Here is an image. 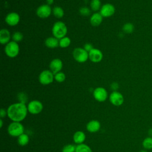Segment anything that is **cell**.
<instances>
[{"label": "cell", "instance_id": "obj_8", "mask_svg": "<svg viewBox=\"0 0 152 152\" xmlns=\"http://www.w3.org/2000/svg\"><path fill=\"white\" fill-rule=\"evenodd\" d=\"M36 15L40 18H47L52 13L51 7L48 4H42L37 7L36 11Z\"/></svg>", "mask_w": 152, "mask_h": 152}, {"label": "cell", "instance_id": "obj_31", "mask_svg": "<svg viewBox=\"0 0 152 152\" xmlns=\"http://www.w3.org/2000/svg\"><path fill=\"white\" fill-rule=\"evenodd\" d=\"M17 98L19 101L18 102H21V103H23L24 104L26 103V102H27V100H28L27 95L24 92L19 93L17 95Z\"/></svg>", "mask_w": 152, "mask_h": 152}, {"label": "cell", "instance_id": "obj_11", "mask_svg": "<svg viewBox=\"0 0 152 152\" xmlns=\"http://www.w3.org/2000/svg\"><path fill=\"white\" fill-rule=\"evenodd\" d=\"M99 12L103 18H108L112 16L115 14V7L111 4L106 3L102 6Z\"/></svg>", "mask_w": 152, "mask_h": 152}, {"label": "cell", "instance_id": "obj_5", "mask_svg": "<svg viewBox=\"0 0 152 152\" xmlns=\"http://www.w3.org/2000/svg\"><path fill=\"white\" fill-rule=\"evenodd\" d=\"M72 56L75 61L84 63L88 59V52L83 48H77L73 50Z\"/></svg>", "mask_w": 152, "mask_h": 152}, {"label": "cell", "instance_id": "obj_24", "mask_svg": "<svg viewBox=\"0 0 152 152\" xmlns=\"http://www.w3.org/2000/svg\"><path fill=\"white\" fill-rule=\"evenodd\" d=\"M75 152H92V150L88 145L83 143L76 146Z\"/></svg>", "mask_w": 152, "mask_h": 152}, {"label": "cell", "instance_id": "obj_13", "mask_svg": "<svg viewBox=\"0 0 152 152\" xmlns=\"http://www.w3.org/2000/svg\"><path fill=\"white\" fill-rule=\"evenodd\" d=\"M103 57V55L102 52L97 49V48H93L88 52V59L94 63H98L100 62Z\"/></svg>", "mask_w": 152, "mask_h": 152}, {"label": "cell", "instance_id": "obj_19", "mask_svg": "<svg viewBox=\"0 0 152 152\" xmlns=\"http://www.w3.org/2000/svg\"><path fill=\"white\" fill-rule=\"evenodd\" d=\"M45 45L46 47L54 49L59 46V39L55 37H49L45 40Z\"/></svg>", "mask_w": 152, "mask_h": 152}, {"label": "cell", "instance_id": "obj_34", "mask_svg": "<svg viewBox=\"0 0 152 152\" xmlns=\"http://www.w3.org/2000/svg\"><path fill=\"white\" fill-rule=\"evenodd\" d=\"M7 116V110H5L4 108H2L0 110V117L1 118H3Z\"/></svg>", "mask_w": 152, "mask_h": 152}, {"label": "cell", "instance_id": "obj_35", "mask_svg": "<svg viewBox=\"0 0 152 152\" xmlns=\"http://www.w3.org/2000/svg\"><path fill=\"white\" fill-rule=\"evenodd\" d=\"M46 4L50 6L52 4H53L54 0H46Z\"/></svg>", "mask_w": 152, "mask_h": 152}, {"label": "cell", "instance_id": "obj_12", "mask_svg": "<svg viewBox=\"0 0 152 152\" xmlns=\"http://www.w3.org/2000/svg\"><path fill=\"white\" fill-rule=\"evenodd\" d=\"M5 23L10 26H17L20 21V15L16 12H9L5 17Z\"/></svg>", "mask_w": 152, "mask_h": 152}, {"label": "cell", "instance_id": "obj_17", "mask_svg": "<svg viewBox=\"0 0 152 152\" xmlns=\"http://www.w3.org/2000/svg\"><path fill=\"white\" fill-rule=\"evenodd\" d=\"M103 16L100 12H96L93 13L90 18V23L91 26L94 27H97L101 24L103 21Z\"/></svg>", "mask_w": 152, "mask_h": 152}, {"label": "cell", "instance_id": "obj_28", "mask_svg": "<svg viewBox=\"0 0 152 152\" xmlns=\"http://www.w3.org/2000/svg\"><path fill=\"white\" fill-rule=\"evenodd\" d=\"M24 36L20 31H15L12 34V40L17 43L20 42L23 39Z\"/></svg>", "mask_w": 152, "mask_h": 152}, {"label": "cell", "instance_id": "obj_36", "mask_svg": "<svg viewBox=\"0 0 152 152\" xmlns=\"http://www.w3.org/2000/svg\"><path fill=\"white\" fill-rule=\"evenodd\" d=\"M148 134L149 137H152V128H150V129H148Z\"/></svg>", "mask_w": 152, "mask_h": 152}, {"label": "cell", "instance_id": "obj_25", "mask_svg": "<svg viewBox=\"0 0 152 152\" xmlns=\"http://www.w3.org/2000/svg\"><path fill=\"white\" fill-rule=\"evenodd\" d=\"M102 7L101 5V1L100 0H91L90 2V8L91 10L93 11L97 12L100 11Z\"/></svg>", "mask_w": 152, "mask_h": 152}, {"label": "cell", "instance_id": "obj_2", "mask_svg": "<svg viewBox=\"0 0 152 152\" xmlns=\"http://www.w3.org/2000/svg\"><path fill=\"white\" fill-rule=\"evenodd\" d=\"M52 32L54 37L60 39L66 36L68 32V28L64 22L58 21L53 24L52 28Z\"/></svg>", "mask_w": 152, "mask_h": 152}, {"label": "cell", "instance_id": "obj_9", "mask_svg": "<svg viewBox=\"0 0 152 152\" xmlns=\"http://www.w3.org/2000/svg\"><path fill=\"white\" fill-rule=\"evenodd\" d=\"M93 96L96 101L99 102H103L107 99L108 93L104 87H98L93 90Z\"/></svg>", "mask_w": 152, "mask_h": 152}, {"label": "cell", "instance_id": "obj_7", "mask_svg": "<svg viewBox=\"0 0 152 152\" xmlns=\"http://www.w3.org/2000/svg\"><path fill=\"white\" fill-rule=\"evenodd\" d=\"M28 112L33 115L40 113L43 109L42 103L38 100H33L29 102L27 105Z\"/></svg>", "mask_w": 152, "mask_h": 152}, {"label": "cell", "instance_id": "obj_37", "mask_svg": "<svg viewBox=\"0 0 152 152\" xmlns=\"http://www.w3.org/2000/svg\"><path fill=\"white\" fill-rule=\"evenodd\" d=\"M2 125H3V121H2V119L1 118L0 119V127L2 128Z\"/></svg>", "mask_w": 152, "mask_h": 152}, {"label": "cell", "instance_id": "obj_29", "mask_svg": "<svg viewBox=\"0 0 152 152\" xmlns=\"http://www.w3.org/2000/svg\"><path fill=\"white\" fill-rule=\"evenodd\" d=\"M79 13L83 16H89L91 14V10L87 7H82L79 9Z\"/></svg>", "mask_w": 152, "mask_h": 152}, {"label": "cell", "instance_id": "obj_32", "mask_svg": "<svg viewBox=\"0 0 152 152\" xmlns=\"http://www.w3.org/2000/svg\"><path fill=\"white\" fill-rule=\"evenodd\" d=\"M83 48H84L86 51H87L88 52H90L91 50H92L94 48H93V45H92L91 43H86V44L84 45Z\"/></svg>", "mask_w": 152, "mask_h": 152}, {"label": "cell", "instance_id": "obj_4", "mask_svg": "<svg viewBox=\"0 0 152 152\" xmlns=\"http://www.w3.org/2000/svg\"><path fill=\"white\" fill-rule=\"evenodd\" d=\"M4 51L6 55L9 58H15L19 54L20 47L18 43L11 40L5 45Z\"/></svg>", "mask_w": 152, "mask_h": 152}, {"label": "cell", "instance_id": "obj_15", "mask_svg": "<svg viewBox=\"0 0 152 152\" xmlns=\"http://www.w3.org/2000/svg\"><path fill=\"white\" fill-rule=\"evenodd\" d=\"M101 125L99 121L97 120H91L89 121L86 125V129L87 130L91 132L94 133L97 132L100 128Z\"/></svg>", "mask_w": 152, "mask_h": 152}, {"label": "cell", "instance_id": "obj_21", "mask_svg": "<svg viewBox=\"0 0 152 152\" xmlns=\"http://www.w3.org/2000/svg\"><path fill=\"white\" fill-rule=\"evenodd\" d=\"M52 14L57 18H61L64 15L63 8L59 6H55L52 9Z\"/></svg>", "mask_w": 152, "mask_h": 152}, {"label": "cell", "instance_id": "obj_3", "mask_svg": "<svg viewBox=\"0 0 152 152\" xmlns=\"http://www.w3.org/2000/svg\"><path fill=\"white\" fill-rule=\"evenodd\" d=\"M7 131L11 136L18 137L24 133V127L20 122H12L8 126Z\"/></svg>", "mask_w": 152, "mask_h": 152}, {"label": "cell", "instance_id": "obj_1", "mask_svg": "<svg viewBox=\"0 0 152 152\" xmlns=\"http://www.w3.org/2000/svg\"><path fill=\"white\" fill-rule=\"evenodd\" d=\"M7 116L12 122H21L26 118L28 110L26 104L17 102L12 103L7 108Z\"/></svg>", "mask_w": 152, "mask_h": 152}, {"label": "cell", "instance_id": "obj_6", "mask_svg": "<svg viewBox=\"0 0 152 152\" xmlns=\"http://www.w3.org/2000/svg\"><path fill=\"white\" fill-rule=\"evenodd\" d=\"M54 74L50 69L42 71L39 75V81L42 85H49L53 83Z\"/></svg>", "mask_w": 152, "mask_h": 152}, {"label": "cell", "instance_id": "obj_27", "mask_svg": "<svg viewBox=\"0 0 152 152\" xmlns=\"http://www.w3.org/2000/svg\"><path fill=\"white\" fill-rule=\"evenodd\" d=\"M66 79V75L64 72L60 71L54 74V80L58 83H63Z\"/></svg>", "mask_w": 152, "mask_h": 152}, {"label": "cell", "instance_id": "obj_26", "mask_svg": "<svg viewBox=\"0 0 152 152\" xmlns=\"http://www.w3.org/2000/svg\"><path fill=\"white\" fill-rule=\"evenodd\" d=\"M134 30V26L131 23H126L124 24L122 26V31L126 33L130 34L132 33Z\"/></svg>", "mask_w": 152, "mask_h": 152}, {"label": "cell", "instance_id": "obj_23", "mask_svg": "<svg viewBox=\"0 0 152 152\" xmlns=\"http://www.w3.org/2000/svg\"><path fill=\"white\" fill-rule=\"evenodd\" d=\"M142 147L145 150H151L152 149V137H147L145 138L142 142Z\"/></svg>", "mask_w": 152, "mask_h": 152}, {"label": "cell", "instance_id": "obj_16", "mask_svg": "<svg viewBox=\"0 0 152 152\" xmlns=\"http://www.w3.org/2000/svg\"><path fill=\"white\" fill-rule=\"evenodd\" d=\"M12 36L10 31L7 28H2L0 31V43L2 45H7L10 42Z\"/></svg>", "mask_w": 152, "mask_h": 152}, {"label": "cell", "instance_id": "obj_22", "mask_svg": "<svg viewBox=\"0 0 152 152\" xmlns=\"http://www.w3.org/2000/svg\"><path fill=\"white\" fill-rule=\"evenodd\" d=\"M71 43V40L66 36L59 39V46L62 48H66L69 46Z\"/></svg>", "mask_w": 152, "mask_h": 152}, {"label": "cell", "instance_id": "obj_18", "mask_svg": "<svg viewBox=\"0 0 152 152\" xmlns=\"http://www.w3.org/2000/svg\"><path fill=\"white\" fill-rule=\"evenodd\" d=\"M86 135L83 131H76L73 135V141L77 145L83 144L86 140Z\"/></svg>", "mask_w": 152, "mask_h": 152}, {"label": "cell", "instance_id": "obj_30", "mask_svg": "<svg viewBox=\"0 0 152 152\" xmlns=\"http://www.w3.org/2000/svg\"><path fill=\"white\" fill-rule=\"evenodd\" d=\"M76 146L73 144H66L62 148V152H75Z\"/></svg>", "mask_w": 152, "mask_h": 152}, {"label": "cell", "instance_id": "obj_20", "mask_svg": "<svg viewBox=\"0 0 152 152\" xmlns=\"http://www.w3.org/2000/svg\"><path fill=\"white\" fill-rule=\"evenodd\" d=\"M17 141L19 145L21 146H25L27 144H28L29 142V137L27 134L23 133L21 135H20L18 137H17Z\"/></svg>", "mask_w": 152, "mask_h": 152}, {"label": "cell", "instance_id": "obj_33", "mask_svg": "<svg viewBox=\"0 0 152 152\" xmlns=\"http://www.w3.org/2000/svg\"><path fill=\"white\" fill-rule=\"evenodd\" d=\"M119 86L117 82H113L110 84V88L113 91H118V89L119 88Z\"/></svg>", "mask_w": 152, "mask_h": 152}, {"label": "cell", "instance_id": "obj_14", "mask_svg": "<svg viewBox=\"0 0 152 152\" xmlns=\"http://www.w3.org/2000/svg\"><path fill=\"white\" fill-rule=\"evenodd\" d=\"M62 67L63 62L59 58L53 59L49 64V69L54 74L61 71Z\"/></svg>", "mask_w": 152, "mask_h": 152}, {"label": "cell", "instance_id": "obj_38", "mask_svg": "<svg viewBox=\"0 0 152 152\" xmlns=\"http://www.w3.org/2000/svg\"><path fill=\"white\" fill-rule=\"evenodd\" d=\"M138 152H148V151H147V150H145V149H144V150H141L139 151Z\"/></svg>", "mask_w": 152, "mask_h": 152}, {"label": "cell", "instance_id": "obj_10", "mask_svg": "<svg viewBox=\"0 0 152 152\" xmlns=\"http://www.w3.org/2000/svg\"><path fill=\"white\" fill-rule=\"evenodd\" d=\"M110 102L115 106H120L124 102V97L122 93L118 91H113L109 95Z\"/></svg>", "mask_w": 152, "mask_h": 152}]
</instances>
